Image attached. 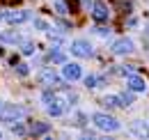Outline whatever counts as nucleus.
Masks as SVG:
<instances>
[{"instance_id":"1","label":"nucleus","mask_w":149,"mask_h":140,"mask_svg":"<svg viewBox=\"0 0 149 140\" xmlns=\"http://www.w3.org/2000/svg\"><path fill=\"white\" fill-rule=\"evenodd\" d=\"M92 122L96 124V129L108 131V133H112V131L119 129V122H117L115 117H110V115H106V113H94V115H92Z\"/></svg>"},{"instance_id":"2","label":"nucleus","mask_w":149,"mask_h":140,"mask_svg":"<svg viewBox=\"0 0 149 140\" xmlns=\"http://www.w3.org/2000/svg\"><path fill=\"white\" fill-rule=\"evenodd\" d=\"M71 53H74V55H78V57H92V55H94L90 41H83V39L71 41Z\"/></svg>"},{"instance_id":"3","label":"nucleus","mask_w":149,"mask_h":140,"mask_svg":"<svg viewBox=\"0 0 149 140\" xmlns=\"http://www.w3.org/2000/svg\"><path fill=\"white\" fill-rule=\"evenodd\" d=\"M0 117L5 122H14V120L23 117V108L21 106H5V108H0Z\"/></svg>"},{"instance_id":"4","label":"nucleus","mask_w":149,"mask_h":140,"mask_svg":"<svg viewBox=\"0 0 149 140\" xmlns=\"http://www.w3.org/2000/svg\"><path fill=\"white\" fill-rule=\"evenodd\" d=\"M133 51V41L126 39V37H122V39H117L115 44H112V53L115 55H126V53Z\"/></svg>"},{"instance_id":"5","label":"nucleus","mask_w":149,"mask_h":140,"mask_svg":"<svg viewBox=\"0 0 149 140\" xmlns=\"http://www.w3.org/2000/svg\"><path fill=\"white\" fill-rule=\"evenodd\" d=\"M62 76H64L67 80H78V78H80V67H78L76 62H67V64L62 67Z\"/></svg>"},{"instance_id":"6","label":"nucleus","mask_w":149,"mask_h":140,"mask_svg":"<svg viewBox=\"0 0 149 140\" xmlns=\"http://www.w3.org/2000/svg\"><path fill=\"white\" fill-rule=\"evenodd\" d=\"M0 18H5L7 23H23L28 21V12H0Z\"/></svg>"},{"instance_id":"7","label":"nucleus","mask_w":149,"mask_h":140,"mask_svg":"<svg viewBox=\"0 0 149 140\" xmlns=\"http://www.w3.org/2000/svg\"><path fill=\"white\" fill-rule=\"evenodd\" d=\"M92 16H94V21H99V23H103V21H108V9L101 5V2H92Z\"/></svg>"},{"instance_id":"8","label":"nucleus","mask_w":149,"mask_h":140,"mask_svg":"<svg viewBox=\"0 0 149 140\" xmlns=\"http://www.w3.org/2000/svg\"><path fill=\"white\" fill-rule=\"evenodd\" d=\"M126 83H129V90H131V92H145V88H147V83H145L140 76H133V74L129 76V80H126Z\"/></svg>"},{"instance_id":"9","label":"nucleus","mask_w":149,"mask_h":140,"mask_svg":"<svg viewBox=\"0 0 149 140\" xmlns=\"http://www.w3.org/2000/svg\"><path fill=\"white\" fill-rule=\"evenodd\" d=\"M131 133L138 138H149V126L145 122H133L131 124Z\"/></svg>"},{"instance_id":"10","label":"nucleus","mask_w":149,"mask_h":140,"mask_svg":"<svg viewBox=\"0 0 149 140\" xmlns=\"http://www.w3.org/2000/svg\"><path fill=\"white\" fill-rule=\"evenodd\" d=\"M48 113H51L53 117L62 115V113H64V104H62V101H57V99H51V101H48Z\"/></svg>"},{"instance_id":"11","label":"nucleus","mask_w":149,"mask_h":140,"mask_svg":"<svg viewBox=\"0 0 149 140\" xmlns=\"http://www.w3.org/2000/svg\"><path fill=\"white\" fill-rule=\"evenodd\" d=\"M41 80H44L46 85H51V88L60 85V80H57V76H55V71H53V69H46V71H44V74H41Z\"/></svg>"},{"instance_id":"12","label":"nucleus","mask_w":149,"mask_h":140,"mask_svg":"<svg viewBox=\"0 0 149 140\" xmlns=\"http://www.w3.org/2000/svg\"><path fill=\"white\" fill-rule=\"evenodd\" d=\"M48 124H44V122H35V124H30V133L32 136H41V133H48Z\"/></svg>"},{"instance_id":"13","label":"nucleus","mask_w":149,"mask_h":140,"mask_svg":"<svg viewBox=\"0 0 149 140\" xmlns=\"http://www.w3.org/2000/svg\"><path fill=\"white\" fill-rule=\"evenodd\" d=\"M117 99H119V106H124V108L133 104V94H131V92H124V94H119Z\"/></svg>"},{"instance_id":"14","label":"nucleus","mask_w":149,"mask_h":140,"mask_svg":"<svg viewBox=\"0 0 149 140\" xmlns=\"http://www.w3.org/2000/svg\"><path fill=\"white\" fill-rule=\"evenodd\" d=\"M55 9H57V14H69V5H67L64 0H57V2H55Z\"/></svg>"},{"instance_id":"15","label":"nucleus","mask_w":149,"mask_h":140,"mask_svg":"<svg viewBox=\"0 0 149 140\" xmlns=\"http://www.w3.org/2000/svg\"><path fill=\"white\" fill-rule=\"evenodd\" d=\"M103 106L115 108V106H119V99H117V97H106V99H103Z\"/></svg>"},{"instance_id":"16","label":"nucleus","mask_w":149,"mask_h":140,"mask_svg":"<svg viewBox=\"0 0 149 140\" xmlns=\"http://www.w3.org/2000/svg\"><path fill=\"white\" fill-rule=\"evenodd\" d=\"M85 85H87V88H99V78H96V76H87V78H85Z\"/></svg>"},{"instance_id":"17","label":"nucleus","mask_w":149,"mask_h":140,"mask_svg":"<svg viewBox=\"0 0 149 140\" xmlns=\"http://www.w3.org/2000/svg\"><path fill=\"white\" fill-rule=\"evenodd\" d=\"M117 5H119V9H122V12H129V9H131V0H119Z\"/></svg>"},{"instance_id":"18","label":"nucleus","mask_w":149,"mask_h":140,"mask_svg":"<svg viewBox=\"0 0 149 140\" xmlns=\"http://www.w3.org/2000/svg\"><path fill=\"white\" fill-rule=\"evenodd\" d=\"M51 60H53V62H64V55L60 51H55V53H51Z\"/></svg>"},{"instance_id":"19","label":"nucleus","mask_w":149,"mask_h":140,"mask_svg":"<svg viewBox=\"0 0 149 140\" xmlns=\"http://www.w3.org/2000/svg\"><path fill=\"white\" fill-rule=\"evenodd\" d=\"M2 39H5V41H19L21 37H19V35H14V32H9V35H2Z\"/></svg>"},{"instance_id":"20","label":"nucleus","mask_w":149,"mask_h":140,"mask_svg":"<svg viewBox=\"0 0 149 140\" xmlns=\"http://www.w3.org/2000/svg\"><path fill=\"white\" fill-rule=\"evenodd\" d=\"M23 53H25V55H30V53H35V46H32L30 41H28V44H23Z\"/></svg>"},{"instance_id":"21","label":"nucleus","mask_w":149,"mask_h":140,"mask_svg":"<svg viewBox=\"0 0 149 140\" xmlns=\"http://www.w3.org/2000/svg\"><path fill=\"white\" fill-rule=\"evenodd\" d=\"M16 71H19L21 76H25L28 74V64H16Z\"/></svg>"},{"instance_id":"22","label":"nucleus","mask_w":149,"mask_h":140,"mask_svg":"<svg viewBox=\"0 0 149 140\" xmlns=\"http://www.w3.org/2000/svg\"><path fill=\"white\" fill-rule=\"evenodd\" d=\"M35 25H37V28H41V30H48V25H46L44 21H35Z\"/></svg>"},{"instance_id":"23","label":"nucleus","mask_w":149,"mask_h":140,"mask_svg":"<svg viewBox=\"0 0 149 140\" xmlns=\"http://www.w3.org/2000/svg\"><path fill=\"white\" fill-rule=\"evenodd\" d=\"M12 131H14V133H23V126H21V124H14Z\"/></svg>"},{"instance_id":"24","label":"nucleus","mask_w":149,"mask_h":140,"mask_svg":"<svg viewBox=\"0 0 149 140\" xmlns=\"http://www.w3.org/2000/svg\"><path fill=\"white\" fill-rule=\"evenodd\" d=\"M96 32H99V35H101V37H106V35H108V32H110V30H106V28H96Z\"/></svg>"},{"instance_id":"25","label":"nucleus","mask_w":149,"mask_h":140,"mask_svg":"<svg viewBox=\"0 0 149 140\" xmlns=\"http://www.w3.org/2000/svg\"><path fill=\"white\" fill-rule=\"evenodd\" d=\"M0 2H2V5H16L19 0H0Z\"/></svg>"},{"instance_id":"26","label":"nucleus","mask_w":149,"mask_h":140,"mask_svg":"<svg viewBox=\"0 0 149 140\" xmlns=\"http://www.w3.org/2000/svg\"><path fill=\"white\" fill-rule=\"evenodd\" d=\"M83 5L85 7H92V0H83Z\"/></svg>"},{"instance_id":"27","label":"nucleus","mask_w":149,"mask_h":140,"mask_svg":"<svg viewBox=\"0 0 149 140\" xmlns=\"http://www.w3.org/2000/svg\"><path fill=\"white\" fill-rule=\"evenodd\" d=\"M147 32H149V25H147Z\"/></svg>"}]
</instances>
